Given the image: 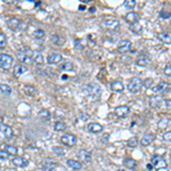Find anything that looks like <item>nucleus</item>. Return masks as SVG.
Segmentation results:
<instances>
[{
  "mask_svg": "<svg viewBox=\"0 0 171 171\" xmlns=\"http://www.w3.org/2000/svg\"><path fill=\"white\" fill-rule=\"evenodd\" d=\"M61 67H62V70L64 71H72L74 69V64L72 63L71 61H65Z\"/></svg>",
  "mask_w": 171,
  "mask_h": 171,
  "instance_id": "27",
  "label": "nucleus"
},
{
  "mask_svg": "<svg viewBox=\"0 0 171 171\" xmlns=\"http://www.w3.org/2000/svg\"><path fill=\"white\" fill-rule=\"evenodd\" d=\"M56 167H57V163L52 162V160H47L42 167V171H55Z\"/></svg>",
  "mask_w": 171,
  "mask_h": 171,
  "instance_id": "20",
  "label": "nucleus"
},
{
  "mask_svg": "<svg viewBox=\"0 0 171 171\" xmlns=\"http://www.w3.org/2000/svg\"><path fill=\"white\" fill-rule=\"evenodd\" d=\"M101 25L106 29H110V30H118V29L120 28L119 21H116L114 18H106V20H103V21H101Z\"/></svg>",
  "mask_w": 171,
  "mask_h": 171,
  "instance_id": "5",
  "label": "nucleus"
},
{
  "mask_svg": "<svg viewBox=\"0 0 171 171\" xmlns=\"http://www.w3.org/2000/svg\"><path fill=\"white\" fill-rule=\"evenodd\" d=\"M7 24L11 30H18V26H20V24H22V22L17 18H11L7 22Z\"/></svg>",
  "mask_w": 171,
  "mask_h": 171,
  "instance_id": "22",
  "label": "nucleus"
},
{
  "mask_svg": "<svg viewBox=\"0 0 171 171\" xmlns=\"http://www.w3.org/2000/svg\"><path fill=\"white\" fill-rule=\"evenodd\" d=\"M0 90H1V92H4L5 95H11V88L6 83L0 84Z\"/></svg>",
  "mask_w": 171,
  "mask_h": 171,
  "instance_id": "31",
  "label": "nucleus"
},
{
  "mask_svg": "<svg viewBox=\"0 0 171 171\" xmlns=\"http://www.w3.org/2000/svg\"><path fill=\"white\" fill-rule=\"evenodd\" d=\"M45 31L43 30H41V29H37L34 32H33V37H34L35 39H42V38H45Z\"/></svg>",
  "mask_w": 171,
  "mask_h": 171,
  "instance_id": "32",
  "label": "nucleus"
},
{
  "mask_svg": "<svg viewBox=\"0 0 171 171\" xmlns=\"http://www.w3.org/2000/svg\"><path fill=\"white\" fill-rule=\"evenodd\" d=\"M126 21L131 25L135 24V23H138V21H139V14H137L135 11H130V13L127 14Z\"/></svg>",
  "mask_w": 171,
  "mask_h": 171,
  "instance_id": "12",
  "label": "nucleus"
},
{
  "mask_svg": "<svg viewBox=\"0 0 171 171\" xmlns=\"http://www.w3.org/2000/svg\"><path fill=\"white\" fill-rule=\"evenodd\" d=\"M148 63H150V60H146V58H144V57H140V58L137 60V64H138L139 66H146Z\"/></svg>",
  "mask_w": 171,
  "mask_h": 171,
  "instance_id": "36",
  "label": "nucleus"
},
{
  "mask_svg": "<svg viewBox=\"0 0 171 171\" xmlns=\"http://www.w3.org/2000/svg\"><path fill=\"white\" fill-rule=\"evenodd\" d=\"M74 43H75V49H78V50H81V49L83 48V46H82V43H81V41L79 39H75Z\"/></svg>",
  "mask_w": 171,
  "mask_h": 171,
  "instance_id": "40",
  "label": "nucleus"
},
{
  "mask_svg": "<svg viewBox=\"0 0 171 171\" xmlns=\"http://www.w3.org/2000/svg\"><path fill=\"white\" fill-rule=\"evenodd\" d=\"M161 41H163L164 43H171V33L165 32V33H160L157 35Z\"/></svg>",
  "mask_w": 171,
  "mask_h": 171,
  "instance_id": "24",
  "label": "nucleus"
},
{
  "mask_svg": "<svg viewBox=\"0 0 171 171\" xmlns=\"http://www.w3.org/2000/svg\"><path fill=\"white\" fill-rule=\"evenodd\" d=\"M8 156H9V154H8L7 152L0 151V159H1V160H6V159H8Z\"/></svg>",
  "mask_w": 171,
  "mask_h": 171,
  "instance_id": "41",
  "label": "nucleus"
},
{
  "mask_svg": "<svg viewBox=\"0 0 171 171\" xmlns=\"http://www.w3.org/2000/svg\"><path fill=\"white\" fill-rule=\"evenodd\" d=\"M131 49V41L129 40H121L119 42V45H118V52H128Z\"/></svg>",
  "mask_w": 171,
  "mask_h": 171,
  "instance_id": "8",
  "label": "nucleus"
},
{
  "mask_svg": "<svg viewBox=\"0 0 171 171\" xmlns=\"http://www.w3.org/2000/svg\"><path fill=\"white\" fill-rule=\"evenodd\" d=\"M160 16H161L162 18L171 17V13H167V11H161V13H160Z\"/></svg>",
  "mask_w": 171,
  "mask_h": 171,
  "instance_id": "43",
  "label": "nucleus"
},
{
  "mask_svg": "<svg viewBox=\"0 0 171 171\" xmlns=\"http://www.w3.org/2000/svg\"><path fill=\"white\" fill-rule=\"evenodd\" d=\"M32 60H33V63H37L39 64V65H42V64H43V56L41 55L40 52H32Z\"/></svg>",
  "mask_w": 171,
  "mask_h": 171,
  "instance_id": "21",
  "label": "nucleus"
},
{
  "mask_svg": "<svg viewBox=\"0 0 171 171\" xmlns=\"http://www.w3.org/2000/svg\"><path fill=\"white\" fill-rule=\"evenodd\" d=\"M124 6H126L127 8H133L135 6H136V1L135 0H127V1H124Z\"/></svg>",
  "mask_w": 171,
  "mask_h": 171,
  "instance_id": "38",
  "label": "nucleus"
},
{
  "mask_svg": "<svg viewBox=\"0 0 171 171\" xmlns=\"http://www.w3.org/2000/svg\"><path fill=\"white\" fill-rule=\"evenodd\" d=\"M78 156L82 160V162H86V163H89L91 161V153L86 150L79 151V152H78Z\"/></svg>",
  "mask_w": 171,
  "mask_h": 171,
  "instance_id": "13",
  "label": "nucleus"
},
{
  "mask_svg": "<svg viewBox=\"0 0 171 171\" xmlns=\"http://www.w3.org/2000/svg\"><path fill=\"white\" fill-rule=\"evenodd\" d=\"M169 88V84L167 83V82H161V83L156 84L155 87H153V89H152V91H153L154 94H162V92H164V90L165 89H168Z\"/></svg>",
  "mask_w": 171,
  "mask_h": 171,
  "instance_id": "15",
  "label": "nucleus"
},
{
  "mask_svg": "<svg viewBox=\"0 0 171 171\" xmlns=\"http://www.w3.org/2000/svg\"><path fill=\"white\" fill-rule=\"evenodd\" d=\"M7 43V39H6V35L4 33H0V48H4L5 46Z\"/></svg>",
  "mask_w": 171,
  "mask_h": 171,
  "instance_id": "37",
  "label": "nucleus"
},
{
  "mask_svg": "<svg viewBox=\"0 0 171 171\" xmlns=\"http://www.w3.org/2000/svg\"><path fill=\"white\" fill-rule=\"evenodd\" d=\"M66 165L70 169H73V170H79L82 168V163H81L80 161H77V160H67L66 161Z\"/></svg>",
  "mask_w": 171,
  "mask_h": 171,
  "instance_id": "16",
  "label": "nucleus"
},
{
  "mask_svg": "<svg viewBox=\"0 0 171 171\" xmlns=\"http://www.w3.org/2000/svg\"><path fill=\"white\" fill-rule=\"evenodd\" d=\"M147 168H148V170H152V164H148Z\"/></svg>",
  "mask_w": 171,
  "mask_h": 171,
  "instance_id": "49",
  "label": "nucleus"
},
{
  "mask_svg": "<svg viewBox=\"0 0 171 171\" xmlns=\"http://www.w3.org/2000/svg\"><path fill=\"white\" fill-rule=\"evenodd\" d=\"M54 129H55L56 131H63V130L66 129V124L64 122H62V121H57V122H55V124H54Z\"/></svg>",
  "mask_w": 171,
  "mask_h": 171,
  "instance_id": "28",
  "label": "nucleus"
},
{
  "mask_svg": "<svg viewBox=\"0 0 171 171\" xmlns=\"http://www.w3.org/2000/svg\"><path fill=\"white\" fill-rule=\"evenodd\" d=\"M154 138H155V136H154L153 133H146V135H144V137L142 138V145H143V146H148V145H151V144L154 142Z\"/></svg>",
  "mask_w": 171,
  "mask_h": 171,
  "instance_id": "18",
  "label": "nucleus"
},
{
  "mask_svg": "<svg viewBox=\"0 0 171 171\" xmlns=\"http://www.w3.org/2000/svg\"><path fill=\"white\" fill-rule=\"evenodd\" d=\"M89 11H90V13H95V11H96V8H95V7H90V8H89Z\"/></svg>",
  "mask_w": 171,
  "mask_h": 171,
  "instance_id": "48",
  "label": "nucleus"
},
{
  "mask_svg": "<svg viewBox=\"0 0 171 171\" xmlns=\"http://www.w3.org/2000/svg\"><path fill=\"white\" fill-rule=\"evenodd\" d=\"M14 62V58L11 57V55L8 54H0V67L4 69V70H7L11 67V65Z\"/></svg>",
  "mask_w": 171,
  "mask_h": 171,
  "instance_id": "4",
  "label": "nucleus"
},
{
  "mask_svg": "<svg viewBox=\"0 0 171 171\" xmlns=\"http://www.w3.org/2000/svg\"><path fill=\"white\" fill-rule=\"evenodd\" d=\"M111 88L114 91H122L124 89V86L121 81H114L113 83H111Z\"/></svg>",
  "mask_w": 171,
  "mask_h": 171,
  "instance_id": "26",
  "label": "nucleus"
},
{
  "mask_svg": "<svg viewBox=\"0 0 171 171\" xmlns=\"http://www.w3.org/2000/svg\"><path fill=\"white\" fill-rule=\"evenodd\" d=\"M130 113V108L126 105H122V106H119V107L115 108V114L119 118H126L128 114Z\"/></svg>",
  "mask_w": 171,
  "mask_h": 171,
  "instance_id": "10",
  "label": "nucleus"
},
{
  "mask_svg": "<svg viewBox=\"0 0 171 171\" xmlns=\"http://www.w3.org/2000/svg\"><path fill=\"white\" fill-rule=\"evenodd\" d=\"M62 60H63V56L61 55L60 52H52V54H49V56L47 57V62H48L49 64H57L60 63Z\"/></svg>",
  "mask_w": 171,
  "mask_h": 171,
  "instance_id": "9",
  "label": "nucleus"
},
{
  "mask_svg": "<svg viewBox=\"0 0 171 171\" xmlns=\"http://www.w3.org/2000/svg\"><path fill=\"white\" fill-rule=\"evenodd\" d=\"M123 163H124V165H126V167L129 168V169H133V168L137 167V162L133 160V159H126Z\"/></svg>",
  "mask_w": 171,
  "mask_h": 171,
  "instance_id": "29",
  "label": "nucleus"
},
{
  "mask_svg": "<svg viewBox=\"0 0 171 171\" xmlns=\"http://www.w3.org/2000/svg\"><path fill=\"white\" fill-rule=\"evenodd\" d=\"M87 129H88V131H90V133H98L103 130V127H101L99 123L92 122V123H89V124H88Z\"/></svg>",
  "mask_w": 171,
  "mask_h": 171,
  "instance_id": "19",
  "label": "nucleus"
},
{
  "mask_svg": "<svg viewBox=\"0 0 171 171\" xmlns=\"http://www.w3.org/2000/svg\"><path fill=\"white\" fill-rule=\"evenodd\" d=\"M13 164L16 165V167H20V168H25L26 165L29 164V161L25 159V157H22V156H15L13 159Z\"/></svg>",
  "mask_w": 171,
  "mask_h": 171,
  "instance_id": "11",
  "label": "nucleus"
},
{
  "mask_svg": "<svg viewBox=\"0 0 171 171\" xmlns=\"http://www.w3.org/2000/svg\"><path fill=\"white\" fill-rule=\"evenodd\" d=\"M137 145H138V140H137L136 137H131V138L128 140V146L131 147V148L137 147Z\"/></svg>",
  "mask_w": 171,
  "mask_h": 171,
  "instance_id": "35",
  "label": "nucleus"
},
{
  "mask_svg": "<svg viewBox=\"0 0 171 171\" xmlns=\"http://www.w3.org/2000/svg\"><path fill=\"white\" fill-rule=\"evenodd\" d=\"M26 71H28V66L24 65V64H17V65H15L14 67V74L16 77L22 75V74L25 73Z\"/></svg>",
  "mask_w": 171,
  "mask_h": 171,
  "instance_id": "17",
  "label": "nucleus"
},
{
  "mask_svg": "<svg viewBox=\"0 0 171 171\" xmlns=\"http://www.w3.org/2000/svg\"><path fill=\"white\" fill-rule=\"evenodd\" d=\"M110 136V135H108V133H105L104 136H103V140H104V142H107V137Z\"/></svg>",
  "mask_w": 171,
  "mask_h": 171,
  "instance_id": "46",
  "label": "nucleus"
},
{
  "mask_svg": "<svg viewBox=\"0 0 171 171\" xmlns=\"http://www.w3.org/2000/svg\"><path fill=\"white\" fill-rule=\"evenodd\" d=\"M24 92H25V95H29V96H34V94L37 92V91H35L34 87H31V86H25L24 87Z\"/></svg>",
  "mask_w": 171,
  "mask_h": 171,
  "instance_id": "33",
  "label": "nucleus"
},
{
  "mask_svg": "<svg viewBox=\"0 0 171 171\" xmlns=\"http://www.w3.org/2000/svg\"><path fill=\"white\" fill-rule=\"evenodd\" d=\"M164 72H165L168 75H171V65H169V66H168L167 69L164 70Z\"/></svg>",
  "mask_w": 171,
  "mask_h": 171,
  "instance_id": "45",
  "label": "nucleus"
},
{
  "mask_svg": "<svg viewBox=\"0 0 171 171\" xmlns=\"http://www.w3.org/2000/svg\"><path fill=\"white\" fill-rule=\"evenodd\" d=\"M143 87V81L140 78H133L128 83V90L133 94H136Z\"/></svg>",
  "mask_w": 171,
  "mask_h": 171,
  "instance_id": "3",
  "label": "nucleus"
},
{
  "mask_svg": "<svg viewBox=\"0 0 171 171\" xmlns=\"http://www.w3.org/2000/svg\"><path fill=\"white\" fill-rule=\"evenodd\" d=\"M151 82H153V79H147L146 81H145V83H143V84H145V86H146V87H150L151 86Z\"/></svg>",
  "mask_w": 171,
  "mask_h": 171,
  "instance_id": "44",
  "label": "nucleus"
},
{
  "mask_svg": "<svg viewBox=\"0 0 171 171\" xmlns=\"http://www.w3.org/2000/svg\"><path fill=\"white\" fill-rule=\"evenodd\" d=\"M131 30H133V32H138V33H140V32H142V26H140L139 24L135 23V24L131 25Z\"/></svg>",
  "mask_w": 171,
  "mask_h": 171,
  "instance_id": "39",
  "label": "nucleus"
},
{
  "mask_svg": "<svg viewBox=\"0 0 171 171\" xmlns=\"http://www.w3.org/2000/svg\"><path fill=\"white\" fill-rule=\"evenodd\" d=\"M84 8H86L84 7V5H80V6H79V11H84Z\"/></svg>",
  "mask_w": 171,
  "mask_h": 171,
  "instance_id": "47",
  "label": "nucleus"
},
{
  "mask_svg": "<svg viewBox=\"0 0 171 171\" xmlns=\"http://www.w3.org/2000/svg\"><path fill=\"white\" fill-rule=\"evenodd\" d=\"M118 171H126V170H122V169H119Z\"/></svg>",
  "mask_w": 171,
  "mask_h": 171,
  "instance_id": "51",
  "label": "nucleus"
},
{
  "mask_svg": "<svg viewBox=\"0 0 171 171\" xmlns=\"http://www.w3.org/2000/svg\"><path fill=\"white\" fill-rule=\"evenodd\" d=\"M61 142L66 146H74L77 144V137L71 133H64L63 136L61 137Z\"/></svg>",
  "mask_w": 171,
  "mask_h": 171,
  "instance_id": "6",
  "label": "nucleus"
},
{
  "mask_svg": "<svg viewBox=\"0 0 171 171\" xmlns=\"http://www.w3.org/2000/svg\"><path fill=\"white\" fill-rule=\"evenodd\" d=\"M0 131L4 133L5 137H6V138H8V139H11V137L14 136L13 129H11L9 126H7V124H0Z\"/></svg>",
  "mask_w": 171,
  "mask_h": 171,
  "instance_id": "14",
  "label": "nucleus"
},
{
  "mask_svg": "<svg viewBox=\"0 0 171 171\" xmlns=\"http://www.w3.org/2000/svg\"><path fill=\"white\" fill-rule=\"evenodd\" d=\"M50 40H52V43H55V45H63L64 42H65V39L62 38V37H60V35H57V34H52V38H50Z\"/></svg>",
  "mask_w": 171,
  "mask_h": 171,
  "instance_id": "25",
  "label": "nucleus"
},
{
  "mask_svg": "<svg viewBox=\"0 0 171 171\" xmlns=\"http://www.w3.org/2000/svg\"><path fill=\"white\" fill-rule=\"evenodd\" d=\"M52 152H54L57 156H64V154H65L63 148H62V147H58V146L54 147V148H52Z\"/></svg>",
  "mask_w": 171,
  "mask_h": 171,
  "instance_id": "34",
  "label": "nucleus"
},
{
  "mask_svg": "<svg viewBox=\"0 0 171 171\" xmlns=\"http://www.w3.org/2000/svg\"><path fill=\"white\" fill-rule=\"evenodd\" d=\"M0 171H4V170H1V169H0Z\"/></svg>",
  "mask_w": 171,
  "mask_h": 171,
  "instance_id": "52",
  "label": "nucleus"
},
{
  "mask_svg": "<svg viewBox=\"0 0 171 171\" xmlns=\"http://www.w3.org/2000/svg\"><path fill=\"white\" fill-rule=\"evenodd\" d=\"M39 116H40L42 120L48 121V120L50 119V113H49V111H47V110H41V111L39 112Z\"/></svg>",
  "mask_w": 171,
  "mask_h": 171,
  "instance_id": "30",
  "label": "nucleus"
},
{
  "mask_svg": "<svg viewBox=\"0 0 171 171\" xmlns=\"http://www.w3.org/2000/svg\"><path fill=\"white\" fill-rule=\"evenodd\" d=\"M163 139L167 140V142H170V143H171V131L164 133V135H163Z\"/></svg>",
  "mask_w": 171,
  "mask_h": 171,
  "instance_id": "42",
  "label": "nucleus"
},
{
  "mask_svg": "<svg viewBox=\"0 0 171 171\" xmlns=\"http://www.w3.org/2000/svg\"><path fill=\"white\" fill-rule=\"evenodd\" d=\"M152 165H154L155 168L160 169V168H167V162L163 157L160 155H155L152 157Z\"/></svg>",
  "mask_w": 171,
  "mask_h": 171,
  "instance_id": "7",
  "label": "nucleus"
},
{
  "mask_svg": "<svg viewBox=\"0 0 171 171\" xmlns=\"http://www.w3.org/2000/svg\"><path fill=\"white\" fill-rule=\"evenodd\" d=\"M2 148L5 152H7L9 155H17V147L13 146V145H2Z\"/></svg>",
  "mask_w": 171,
  "mask_h": 171,
  "instance_id": "23",
  "label": "nucleus"
},
{
  "mask_svg": "<svg viewBox=\"0 0 171 171\" xmlns=\"http://www.w3.org/2000/svg\"><path fill=\"white\" fill-rule=\"evenodd\" d=\"M89 1H90V0H83V1H82V2H83V4H88V2H89Z\"/></svg>",
  "mask_w": 171,
  "mask_h": 171,
  "instance_id": "50",
  "label": "nucleus"
},
{
  "mask_svg": "<svg viewBox=\"0 0 171 171\" xmlns=\"http://www.w3.org/2000/svg\"><path fill=\"white\" fill-rule=\"evenodd\" d=\"M84 92L92 99H98L101 95V88L97 83H89L83 87Z\"/></svg>",
  "mask_w": 171,
  "mask_h": 171,
  "instance_id": "1",
  "label": "nucleus"
},
{
  "mask_svg": "<svg viewBox=\"0 0 171 171\" xmlns=\"http://www.w3.org/2000/svg\"><path fill=\"white\" fill-rule=\"evenodd\" d=\"M32 50L29 48H22L20 52H17V58L21 61L22 63L26 64V65H31L33 63L32 60Z\"/></svg>",
  "mask_w": 171,
  "mask_h": 171,
  "instance_id": "2",
  "label": "nucleus"
}]
</instances>
